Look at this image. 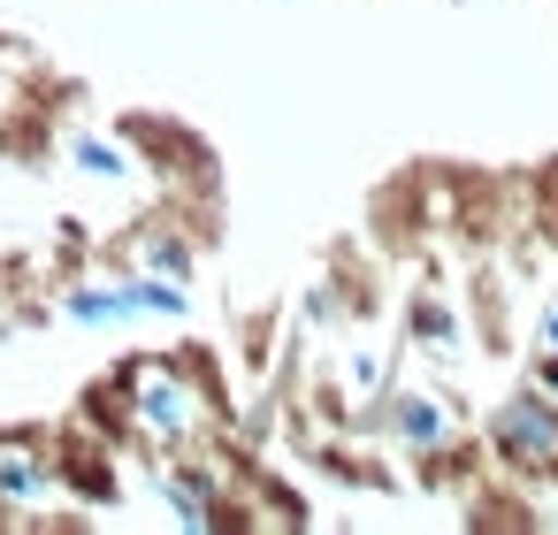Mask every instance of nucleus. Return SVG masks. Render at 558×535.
<instances>
[{
    "mask_svg": "<svg viewBox=\"0 0 558 535\" xmlns=\"http://www.w3.org/2000/svg\"><path fill=\"white\" fill-rule=\"evenodd\" d=\"M527 382H535V390H550V398H558V352H535V375H527Z\"/></svg>",
    "mask_w": 558,
    "mask_h": 535,
    "instance_id": "nucleus-10",
    "label": "nucleus"
},
{
    "mask_svg": "<svg viewBox=\"0 0 558 535\" xmlns=\"http://www.w3.org/2000/svg\"><path fill=\"white\" fill-rule=\"evenodd\" d=\"M62 161H70L85 184H108V192H131V184L146 177V154H131V146L108 138V131H70V138H62Z\"/></svg>",
    "mask_w": 558,
    "mask_h": 535,
    "instance_id": "nucleus-5",
    "label": "nucleus"
},
{
    "mask_svg": "<svg viewBox=\"0 0 558 535\" xmlns=\"http://www.w3.org/2000/svg\"><path fill=\"white\" fill-rule=\"evenodd\" d=\"M375 428H383V443H390L398 459H421V466H428V459H451V443H459V405H451V390L405 382V390L383 398Z\"/></svg>",
    "mask_w": 558,
    "mask_h": 535,
    "instance_id": "nucleus-4",
    "label": "nucleus"
},
{
    "mask_svg": "<svg viewBox=\"0 0 558 535\" xmlns=\"http://www.w3.org/2000/svg\"><path fill=\"white\" fill-rule=\"evenodd\" d=\"M0 527H70L54 436L0 428Z\"/></svg>",
    "mask_w": 558,
    "mask_h": 535,
    "instance_id": "nucleus-2",
    "label": "nucleus"
},
{
    "mask_svg": "<svg viewBox=\"0 0 558 535\" xmlns=\"http://www.w3.org/2000/svg\"><path fill=\"white\" fill-rule=\"evenodd\" d=\"M413 337H421V352H428V360H451V367L466 360V321H459L451 306H436V291L413 306Z\"/></svg>",
    "mask_w": 558,
    "mask_h": 535,
    "instance_id": "nucleus-7",
    "label": "nucleus"
},
{
    "mask_svg": "<svg viewBox=\"0 0 558 535\" xmlns=\"http://www.w3.org/2000/svg\"><path fill=\"white\" fill-rule=\"evenodd\" d=\"M535 352H558V299H543L535 314Z\"/></svg>",
    "mask_w": 558,
    "mask_h": 535,
    "instance_id": "nucleus-9",
    "label": "nucleus"
},
{
    "mask_svg": "<svg viewBox=\"0 0 558 535\" xmlns=\"http://www.w3.org/2000/svg\"><path fill=\"white\" fill-rule=\"evenodd\" d=\"M535 527H558V482H543V504H535Z\"/></svg>",
    "mask_w": 558,
    "mask_h": 535,
    "instance_id": "nucleus-11",
    "label": "nucleus"
},
{
    "mask_svg": "<svg viewBox=\"0 0 558 535\" xmlns=\"http://www.w3.org/2000/svg\"><path fill=\"white\" fill-rule=\"evenodd\" d=\"M489 459L512 474V482H558V398L520 382L489 405Z\"/></svg>",
    "mask_w": 558,
    "mask_h": 535,
    "instance_id": "nucleus-3",
    "label": "nucleus"
},
{
    "mask_svg": "<svg viewBox=\"0 0 558 535\" xmlns=\"http://www.w3.org/2000/svg\"><path fill=\"white\" fill-rule=\"evenodd\" d=\"M93 421L123 436V451H146V459H169V451H199L215 436V398L199 382L192 360H169V352H146L131 360L116 382L93 390Z\"/></svg>",
    "mask_w": 558,
    "mask_h": 535,
    "instance_id": "nucleus-1",
    "label": "nucleus"
},
{
    "mask_svg": "<svg viewBox=\"0 0 558 535\" xmlns=\"http://www.w3.org/2000/svg\"><path fill=\"white\" fill-rule=\"evenodd\" d=\"M16 62H24V54L0 47V123H9V115H16V100H24V93H16Z\"/></svg>",
    "mask_w": 558,
    "mask_h": 535,
    "instance_id": "nucleus-8",
    "label": "nucleus"
},
{
    "mask_svg": "<svg viewBox=\"0 0 558 535\" xmlns=\"http://www.w3.org/2000/svg\"><path fill=\"white\" fill-rule=\"evenodd\" d=\"M123 268H146V276H169V283H192L199 276V245L169 222H138L123 238Z\"/></svg>",
    "mask_w": 558,
    "mask_h": 535,
    "instance_id": "nucleus-6",
    "label": "nucleus"
}]
</instances>
